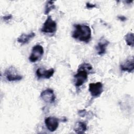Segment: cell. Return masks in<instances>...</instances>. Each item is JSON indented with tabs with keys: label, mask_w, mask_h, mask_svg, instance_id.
Returning a JSON list of instances; mask_svg holds the SVG:
<instances>
[{
	"label": "cell",
	"mask_w": 134,
	"mask_h": 134,
	"mask_svg": "<svg viewBox=\"0 0 134 134\" xmlns=\"http://www.w3.org/2000/svg\"><path fill=\"white\" fill-rule=\"evenodd\" d=\"M93 72L92 66L88 63H83L80 64L74 75V84L76 87L82 86L87 80L88 75Z\"/></svg>",
	"instance_id": "6da1fadb"
},
{
	"label": "cell",
	"mask_w": 134,
	"mask_h": 134,
	"mask_svg": "<svg viewBox=\"0 0 134 134\" xmlns=\"http://www.w3.org/2000/svg\"><path fill=\"white\" fill-rule=\"evenodd\" d=\"M72 32V37L79 41L88 42L91 39V29L89 26L84 24H75Z\"/></svg>",
	"instance_id": "7a4b0ae2"
},
{
	"label": "cell",
	"mask_w": 134,
	"mask_h": 134,
	"mask_svg": "<svg viewBox=\"0 0 134 134\" xmlns=\"http://www.w3.org/2000/svg\"><path fill=\"white\" fill-rule=\"evenodd\" d=\"M4 76L6 80L10 82L18 81L23 79V76L18 73L16 68L13 66L8 68L5 71Z\"/></svg>",
	"instance_id": "3957f363"
},
{
	"label": "cell",
	"mask_w": 134,
	"mask_h": 134,
	"mask_svg": "<svg viewBox=\"0 0 134 134\" xmlns=\"http://www.w3.org/2000/svg\"><path fill=\"white\" fill-rule=\"evenodd\" d=\"M57 30V23L51 16H48L43 24L41 31L46 34H54Z\"/></svg>",
	"instance_id": "277c9868"
},
{
	"label": "cell",
	"mask_w": 134,
	"mask_h": 134,
	"mask_svg": "<svg viewBox=\"0 0 134 134\" xmlns=\"http://www.w3.org/2000/svg\"><path fill=\"white\" fill-rule=\"evenodd\" d=\"M44 50L42 46L40 44H36L32 48L29 60L31 62H36L41 59Z\"/></svg>",
	"instance_id": "5b68a950"
},
{
	"label": "cell",
	"mask_w": 134,
	"mask_h": 134,
	"mask_svg": "<svg viewBox=\"0 0 134 134\" xmlns=\"http://www.w3.org/2000/svg\"><path fill=\"white\" fill-rule=\"evenodd\" d=\"M89 92L91 96L94 98H97L100 96L103 92V86L101 82L91 83L89 84Z\"/></svg>",
	"instance_id": "8992f818"
},
{
	"label": "cell",
	"mask_w": 134,
	"mask_h": 134,
	"mask_svg": "<svg viewBox=\"0 0 134 134\" xmlns=\"http://www.w3.org/2000/svg\"><path fill=\"white\" fill-rule=\"evenodd\" d=\"M40 98L45 103L52 104L55 100V96L54 92L50 88H47L43 90L40 94Z\"/></svg>",
	"instance_id": "52a82bcc"
},
{
	"label": "cell",
	"mask_w": 134,
	"mask_h": 134,
	"mask_svg": "<svg viewBox=\"0 0 134 134\" xmlns=\"http://www.w3.org/2000/svg\"><path fill=\"white\" fill-rule=\"evenodd\" d=\"M59 121H61V119H59L55 117L50 116L45 119L44 123L47 129L50 131L53 132L58 128Z\"/></svg>",
	"instance_id": "ba28073f"
},
{
	"label": "cell",
	"mask_w": 134,
	"mask_h": 134,
	"mask_svg": "<svg viewBox=\"0 0 134 134\" xmlns=\"http://www.w3.org/2000/svg\"><path fill=\"white\" fill-rule=\"evenodd\" d=\"M120 70L122 71L132 72L134 70V59L133 57L127 58L120 65Z\"/></svg>",
	"instance_id": "9c48e42d"
},
{
	"label": "cell",
	"mask_w": 134,
	"mask_h": 134,
	"mask_svg": "<svg viewBox=\"0 0 134 134\" xmlns=\"http://www.w3.org/2000/svg\"><path fill=\"white\" fill-rule=\"evenodd\" d=\"M54 73V70L53 69L51 68L49 70H45L43 68H38L36 70V75L39 78L43 79H50L52 77Z\"/></svg>",
	"instance_id": "30bf717a"
},
{
	"label": "cell",
	"mask_w": 134,
	"mask_h": 134,
	"mask_svg": "<svg viewBox=\"0 0 134 134\" xmlns=\"http://www.w3.org/2000/svg\"><path fill=\"white\" fill-rule=\"evenodd\" d=\"M109 43V41L105 39H104L103 38H102L98 41L96 47L97 54L99 55H102L104 54L106 52V48Z\"/></svg>",
	"instance_id": "8fae6325"
},
{
	"label": "cell",
	"mask_w": 134,
	"mask_h": 134,
	"mask_svg": "<svg viewBox=\"0 0 134 134\" xmlns=\"http://www.w3.org/2000/svg\"><path fill=\"white\" fill-rule=\"evenodd\" d=\"M35 33L31 32L28 34H22L17 38V41L21 44H26L29 42L35 36Z\"/></svg>",
	"instance_id": "7c38bea8"
},
{
	"label": "cell",
	"mask_w": 134,
	"mask_h": 134,
	"mask_svg": "<svg viewBox=\"0 0 134 134\" xmlns=\"http://www.w3.org/2000/svg\"><path fill=\"white\" fill-rule=\"evenodd\" d=\"M86 124L83 121H78L76 122L73 128L74 131L77 133H84L87 130Z\"/></svg>",
	"instance_id": "4fadbf2b"
},
{
	"label": "cell",
	"mask_w": 134,
	"mask_h": 134,
	"mask_svg": "<svg viewBox=\"0 0 134 134\" xmlns=\"http://www.w3.org/2000/svg\"><path fill=\"white\" fill-rule=\"evenodd\" d=\"M55 6L54 4V1H49L46 4L44 10V14L45 15H48L52 10L55 9Z\"/></svg>",
	"instance_id": "5bb4252c"
},
{
	"label": "cell",
	"mask_w": 134,
	"mask_h": 134,
	"mask_svg": "<svg viewBox=\"0 0 134 134\" xmlns=\"http://www.w3.org/2000/svg\"><path fill=\"white\" fill-rule=\"evenodd\" d=\"M125 40L128 46L133 47V34L132 32H129L124 37Z\"/></svg>",
	"instance_id": "9a60e30c"
},
{
	"label": "cell",
	"mask_w": 134,
	"mask_h": 134,
	"mask_svg": "<svg viewBox=\"0 0 134 134\" xmlns=\"http://www.w3.org/2000/svg\"><path fill=\"white\" fill-rule=\"evenodd\" d=\"M78 114L80 116H81L82 117H84L87 114V112L86 111L85 109L79 110L78 111Z\"/></svg>",
	"instance_id": "2e32d148"
},
{
	"label": "cell",
	"mask_w": 134,
	"mask_h": 134,
	"mask_svg": "<svg viewBox=\"0 0 134 134\" xmlns=\"http://www.w3.org/2000/svg\"><path fill=\"white\" fill-rule=\"evenodd\" d=\"M13 16L11 14H9V15H5V16H4L2 17V19L4 21H8V20H9L10 19H11L12 18Z\"/></svg>",
	"instance_id": "e0dca14e"
},
{
	"label": "cell",
	"mask_w": 134,
	"mask_h": 134,
	"mask_svg": "<svg viewBox=\"0 0 134 134\" xmlns=\"http://www.w3.org/2000/svg\"><path fill=\"white\" fill-rule=\"evenodd\" d=\"M96 7V5L95 4H91L89 2L86 3V8L87 9H91V8H93Z\"/></svg>",
	"instance_id": "ac0fdd59"
},
{
	"label": "cell",
	"mask_w": 134,
	"mask_h": 134,
	"mask_svg": "<svg viewBox=\"0 0 134 134\" xmlns=\"http://www.w3.org/2000/svg\"><path fill=\"white\" fill-rule=\"evenodd\" d=\"M117 18H118L119 20H120V21H125L127 20V18L124 16H122V15H119V16H117Z\"/></svg>",
	"instance_id": "d6986e66"
}]
</instances>
